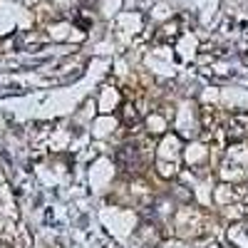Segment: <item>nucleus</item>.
I'll return each instance as SVG.
<instances>
[{
    "label": "nucleus",
    "instance_id": "obj_1",
    "mask_svg": "<svg viewBox=\"0 0 248 248\" xmlns=\"http://www.w3.org/2000/svg\"><path fill=\"white\" fill-rule=\"evenodd\" d=\"M241 127H248V117H233L231 124H229V134L233 139H241L246 134V129H241Z\"/></svg>",
    "mask_w": 248,
    "mask_h": 248
}]
</instances>
